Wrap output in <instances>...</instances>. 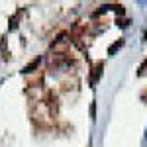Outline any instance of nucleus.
I'll use <instances>...</instances> for the list:
<instances>
[{
	"label": "nucleus",
	"instance_id": "obj_1",
	"mask_svg": "<svg viewBox=\"0 0 147 147\" xmlns=\"http://www.w3.org/2000/svg\"><path fill=\"white\" fill-rule=\"evenodd\" d=\"M102 63H96L94 65V69H92V79H90V84H94L96 80H98V77H102Z\"/></svg>",
	"mask_w": 147,
	"mask_h": 147
},
{
	"label": "nucleus",
	"instance_id": "obj_2",
	"mask_svg": "<svg viewBox=\"0 0 147 147\" xmlns=\"http://www.w3.org/2000/svg\"><path fill=\"white\" fill-rule=\"evenodd\" d=\"M37 65H39V59H34V61H32V63H30L28 67L24 69V73H32V71H34V69L37 67Z\"/></svg>",
	"mask_w": 147,
	"mask_h": 147
},
{
	"label": "nucleus",
	"instance_id": "obj_3",
	"mask_svg": "<svg viewBox=\"0 0 147 147\" xmlns=\"http://www.w3.org/2000/svg\"><path fill=\"white\" fill-rule=\"evenodd\" d=\"M122 45H124V39H120L118 43H112V45H110V49H108V53L112 55L114 51H118V49H120V47H122Z\"/></svg>",
	"mask_w": 147,
	"mask_h": 147
},
{
	"label": "nucleus",
	"instance_id": "obj_4",
	"mask_svg": "<svg viewBox=\"0 0 147 147\" xmlns=\"http://www.w3.org/2000/svg\"><path fill=\"white\" fill-rule=\"evenodd\" d=\"M145 73H147V61L143 63V65H141V67H139V73H137V75H139V77H143Z\"/></svg>",
	"mask_w": 147,
	"mask_h": 147
},
{
	"label": "nucleus",
	"instance_id": "obj_5",
	"mask_svg": "<svg viewBox=\"0 0 147 147\" xmlns=\"http://www.w3.org/2000/svg\"><path fill=\"white\" fill-rule=\"evenodd\" d=\"M143 98H145V100H147V90H145V92H143Z\"/></svg>",
	"mask_w": 147,
	"mask_h": 147
}]
</instances>
